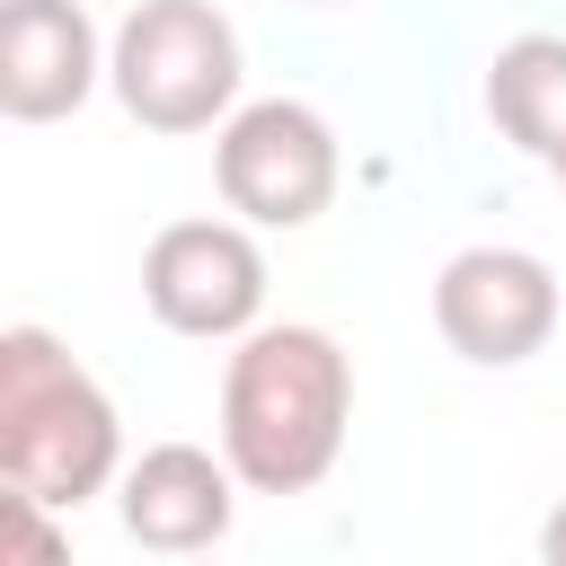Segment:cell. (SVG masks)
I'll use <instances>...</instances> for the list:
<instances>
[{"label":"cell","mask_w":566,"mask_h":566,"mask_svg":"<svg viewBox=\"0 0 566 566\" xmlns=\"http://www.w3.org/2000/svg\"><path fill=\"white\" fill-rule=\"evenodd\" d=\"M248 230L256 221H168L142 248V310L168 336L239 345L265 318V248Z\"/></svg>","instance_id":"cell-5"},{"label":"cell","mask_w":566,"mask_h":566,"mask_svg":"<svg viewBox=\"0 0 566 566\" xmlns=\"http://www.w3.org/2000/svg\"><path fill=\"white\" fill-rule=\"evenodd\" d=\"M539 557H548V566H566V495H557V504H548V522H539Z\"/></svg>","instance_id":"cell-11"},{"label":"cell","mask_w":566,"mask_h":566,"mask_svg":"<svg viewBox=\"0 0 566 566\" xmlns=\"http://www.w3.org/2000/svg\"><path fill=\"white\" fill-rule=\"evenodd\" d=\"M354 363L327 327H248L221 363V451L248 495H310L345 460Z\"/></svg>","instance_id":"cell-1"},{"label":"cell","mask_w":566,"mask_h":566,"mask_svg":"<svg viewBox=\"0 0 566 566\" xmlns=\"http://www.w3.org/2000/svg\"><path fill=\"white\" fill-rule=\"evenodd\" d=\"M115 522L150 557H195V548L230 539V522H239V469H230V451L150 442L115 478Z\"/></svg>","instance_id":"cell-7"},{"label":"cell","mask_w":566,"mask_h":566,"mask_svg":"<svg viewBox=\"0 0 566 566\" xmlns=\"http://www.w3.org/2000/svg\"><path fill=\"white\" fill-rule=\"evenodd\" d=\"M106 80V44L80 0H0V115L62 124Z\"/></svg>","instance_id":"cell-8"},{"label":"cell","mask_w":566,"mask_h":566,"mask_svg":"<svg viewBox=\"0 0 566 566\" xmlns=\"http://www.w3.org/2000/svg\"><path fill=\"white\" fill-rule=\"evenodd\" d=\"M486 115L513 150L557 159L566 150V35H513L486 62Z\"/></svg>","instance_id":"cell-9"},{"label":"cell","mask_w":566,"mask_h":566,"mask_svg":"<svg viewBox=\"0 0 566 566\" xmlns=\"http://www.w3.org/2000/svg\"><path fill=\"white\" fill-rule=\"evenodd\" d=\"M124 478V416L53 327H0V486L80 513Z\"/></svg>","instance_id":"cell-2"},{"label":"cell","mask_w":566,"mask_h":566,"mask_svg":"<svg viewBox=\"0 0 566 566\" xmlns=\"http://www.w3.org/2000/svg\"><path fill=\"white\" fill-rule=\"evenodd\" d=\"M548 168H557V186H566V150H557V159H548Z\"/></svg>","instance_id":"cell-12"},{"label":"cell","mask_w":566,"mask_h":566,"mask_svg":"<svg viewBox=\"0 0 566 566\" xmlns=\"http://www.w3.org/2000/svg\"><path fill=\"white\" fill-rule=\"evenodd\" d=\"M336 177H345L336 124L301 97H248L212 133V186L256 230H310L336 203Z\"/></svg>","instance_id":"cell-4"},{"label":"cell","mask_w":566,"mask_h":566,"mask_svg":"<svg viewBox=\"0 0 566 566\" xmlns=\"http://www.w3.org/2000/svg\"><path fill=\"white\" fill-rule=\"evenodd\" d=\"M433 327H442V345H451L460 363H478V371L531 363V354L557 336V274H548V256L495 248V239L442 256V274H433Z\"/></svg>","instance_id":"cell-6"},{"label":"cell","mask_w":566,"mask_h":566,"mask_svg":"<svg viewBox=\"0 0 566 566\" xmlns=\"http://www.w3.org/2000/svg\"><path fill=\"white\" fill-rule=\"evenodd\" d=\"M106 88L142 133H221L239 106V27L212 0H133L106 44Z\"/></svg>","instance_id":"cell-3"},{"label":"cell","mask_w":566,"mask_h":566,"mask_svg":"<svg viewBox=\"0 0 566 566\" xmlns=\"http://www.w3.org/2000/svg\"><path fill=\"white\" fill-rule=\"evenodd\" d=\"M44 513H53L44 495H18V486L0 495V566H53V557L71 548V539H62Z\"/></svg>","instance_id":"cell-10"}]
</instances>
